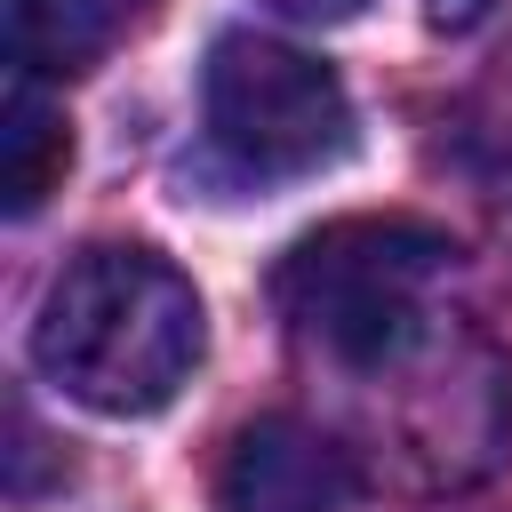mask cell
<instances>
[{
	"mask_svg": "<svg viewBox=\"0 0 512 512\" xmlns=\"http://www.w3.org/2000/svg\"><path fill=\"white\" fill-rule=\"evenodd\" d=\"M208 320L192 280L152 248H80L32 320V360L96 416H152L200 368Z\"/></svg>",
	"mask_w": 512,
	"mask_h": 512,
	"instance_id": "obj_1",
	"label": "cell"
},
{
	"mask_svg": "<svg viewBox=\"0 0 512 512\" xmlns=\"http://www.w3.org/2000/svg\"><path fill=\"white\" fill-rule=\"evenodd\" d=\"M456 264V240L424 216H336L304 232L272 296L288 328L336 368H392L424 328V288Z\"/></svg>",
	"mask_w": 512,
	"mask_h": 512,
	"instance_id": "obj_2",
	"label": "cell"
},
{
	"mask_svg": "<svg viewBox=\"0 0 512 512\" xmlns=\"http://www.w3.org/2000/svg\"><path fill=\"white\" fill-rule=\"evenodd\" d=\"M200 112H208L216 160L232 176H256V184L320 176L352 144V96H344V80L320 56H304L288 40H264V32H224L208 48Z\"/></svg>",
	"mask_w": 512,
	"mask_h": 512,
	"instance_id": "obj_3",
	"label": "cell"
},
{
	"mask_svg": "<svg viewBox=\"0 0 512 512\" xmlns=\"http://www.w3.org/2000/svg\"><path fill=\"white\" fill-rule=\"evenodd\" d=\"M216 504L224 512H352L360 464L344 440H328L304 416H256L232 432L216 464Z\"/></svg>",
	"mask_w": 512,
	"mask_h": 512,
	"instance_id": "obj_4",
	"label": "cell"
},
{
	"mask_svg": "<svg viewBox=\"0 0 512 512\" xmlns=\"http://www.w3.org/2000/svg\"><path fill=\"white\" fill-rule=\"evenodd\" d=\"M72 168V120L64 104L40 88V72H8V96H0V208L8 216H32Z\"/></svg>",
	"mask_w": 512,
	"mask_h": 512,
	"instance_id": "obj_5",
	"label": "cell"
},
{
	"mask_svg": "<svg viewBox=\"0 0 512 512\" xmlns=\"http://www.w3.org/2000/svg\"><path fill=\"white\" fill-rule=\"evenodd\" d=\"M136 24V0H8V48L40 80H72Z\"/></svg>",
	"mask_w": 512,
	"mask_h": 512,
	"instance_id": "obj_6",
	"label": "cell"
},
{
	"mask_svg": "<svg viewBox=\"0 0 512 512\" xmlns=\"http://www.w3.org/2000/svg\"><path fill=\"white\" fill-rule=\"evenodd\" d=\"M264 8H280L296 24H344V16H360V0H264Z\"/></svg>",
	"mask_w": 512,
	"mask_h": 512,
	"instance_id": "obj_7",
	"label": "cell"
},
{
	"mask_svg": "<svg viewBox=\"0 0 512 512\" xmlns=\"http://www.w3.org/2000/svg\"><path fill=\"white\" fill-rule=\"evenodd\" d=\"M424 16H432L440 32H464V24H480V16H488V0H432Z\"/></svg>",
	"mask_w": 512,
	"mask_h": 512,
	"instance_id": "obj_8",
	"label": "cell"
}]
</instances>
